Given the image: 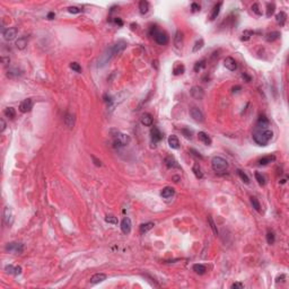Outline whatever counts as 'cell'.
<instances>
[{
	"mask_svg": "<svg viewBox=\"0 0 289 289\" xmlns=\"http://www.w3.org/2000/svg\"><path fill=\"white\" fill-rule=\"evenodd\" d=\"M104 280H106V275L105 273H96L91 278L89 283L91 285H97V283L104 281Z\"/></svg>",
	"mask_w": 289,
	"mask_h": 289,
	"instance_id": "2e32d148",
	"label": "cell"
},
{
	"mask_svg": "<svg viewBox=\"0 0 289 289\" xmlns=\"http://www.w3.org/2000/svg\"><path fill=\"white\" fill-rule=\"evenodd\" d=\"M224 66L226 67L229 71H235V70L237 69V62L235 61L234 58H232V57H227V58H225V60H224Z\"/></svg>",
	"mask_w": 289,
	"mask_h": 289,
	"instance_id": "8fae6325",
	"label": "cell"
},
{
	"mask_svg": "<svg viewBox=\"0 0 289 289\" xmlns=\"http://www.w3.org/2000/svg\"><path fill=\"white\" fill-rule=\"evenodd\" d=\"M230 288H235V289H242L244 288V285L243 283H240V282H235V283H233V285L230 286Z\"/></svg>",
	"mask_w": 289,
	"mask_h": 289,
	"instance_id": "816d5d0a",
	"label": "cell"
},
{
	"mask_svg": "<svg viewBox=\"0 0 289 289\" xmlns=\"http://www.w3.org/2000/svg\"><path fill=\"white\" fill-rule=\"evenodd\" d=\"M193 271L195 272V273H198V275H205V271H207V269H205V267L203 264H200V263H197V264L193 265Z\"/></svg>",
	"mask_w": 289,
	"mask_h": 289,
	"instance_id": "4dcf8cb0",
	"label": "cell"
},
{
	"mask_svg": "<svg viewBox=\"0 0 289 289\" xmlns=\"http://www.w3.org/2000/svg\"><path fill=\"white\" fill-rule=\"evenodd\" d=\"M4 221L6 225L10 226L13 221H14V218H13V210H11L10 207H5L4 209Z\"/></svg>",
	"mask_w": 289,
	"mask_h": 289,
	"instance_id": "ba28073f",
	"label": "cell"
},
{
	"mask_svg": "<svg viewBox=\"0 0 289 289\" xmlns=\"http://www.w3.org/2000/svg\"><path fill=\"white\" fill-rule=\"evenodd\" d=\"M131 226H132V224H131V219H130L129 217H124L123 219H122L121 221V230L123 234H129L130 232H131Z\"/></svg>",
	"mask_w": 289,
	"mask_h": 289,
	"instance_id": "9c48e42d",
	"label": "cell"
},
{
	"mask_svg": "<svg viewBox=\"0 0 289 289\" xmlns=\"http://www.w3.org/2000/svg\"><path fill=\"white\" fill-rule=\"evenodd\" d=\"M190 114L193 118V120H195L197 122H203L205 120V116H203V113H202L198 107H192L190 110Z\"/></svg>",
	"mask_w": 289,
	"mask_h": 289,
	"instance_id": "4fadbf2b",
	"label": "cell"
},
{
	"mask_svg": "<svg viewBox=\"0 0 289 289\" xmlns=\"http://www.w3.org/2000/svg\"><path fill=\"white\" fill-rule=\"evenodd\" d=\"M175 193L174 189L171 188V186H166V188H164L163 190H162V192H160V195L163 197V198L165 199H168L171 198V197H173Z\"/></svg>",
	"mask_w": 289,
	"mask_h": 289,
	"instance_id": "603a6c76",
	"label": "cell"
},
{
	"mask_svg": "<svg viewBox=\"0 0 289 289\" xmlns=\"http://www.w3.org/2000/svg\"><path fill=\"white\" fill-rule=\"evenodd\" d=\"M21 72L18 68H9V69L7 70V76L9 77V78H16V77L21 76Z\"/></svg>",
	"mask_w": 289,
	"mask_h": 289,
	"instance_id": "f1b7e54d",
	"label": "cell"
},
{
	"mask_svg": "<svg viewBox=\"0 0 289 289\" xmlns=\"http://www.w3.org/2000/svg\"><path fill=\"white\" fill-rule=\"evenodd\" d=\"M0 123H1V128H0V131H1V132H4L5 129H6V122H5L4 119H1V120H0Z\"/></svg>",
	"mask_w": 289,
	"mask_h": 289,
	"instance_id": "9f6ffc18",
	"label": "cell"
},
{
	"mask_svg": "<svg viewBox=\"0 0 289 289\" xmlns=\"http://www.w3.org/2000/svg\"><path fill=\"white\" fill-rule=\"evenodd\" d=\"M184 70H185L184 66L182 63H178L174 67V69H173V73H174L175 76H178V75H182V73L184 72Z\"/></svg>",
	"mask_w": 289,
	"mask_h": 289,
	"instance_id": "8d00e7d4",
	"label": "cell"
},
{
	"mask_svg": "<svg viewBox=\"0 0 289 289\" xmlns=\"http://www.w3.org/2000/svg\"><path fill=\"white\" fill-rule=\"evenodd\" d=\"M139 10H140V14L141 15H145V14L148 13V10H149V4H148V1H145V0L140 1L139 2Z\"/></svg>",
	"mask_w": 289,
	"mask_h": 289,
	"instance_id": "83f0119b",
	"label": "cell"
},
{
	"mask_svg": "<svg viewBox=\"0 0 289 289\" xmlns=\"http://www.w3.org/2000/svg\"><path fill=\"white\" fill-rule=\"evenodd\" d=\"M5 271L7 272V273H10V275H15V273H16V267L9 264L5 268Z\"/></svg>",
	"mask_w": 289,
	"mask_h": 289,
	"instance_id": "681fc988",
	"label": "cell"
},
{
	"mask_svg": "<svg viewBox=\"0 0 289 289\" xmlns=\"http://www.w3.org/2000/svg\"><path fill=\"white\" fill-rule=\"evenodd\" d=\"M154 38L156 43H158L159 45H165L168 43V35L165 33V32L162 31H157V33L154 35Z\"/></svg>",
	"mask_w": 289,
	"mask_h": 289,
	"instance_id": "8992f818",
	"label": "cell"
},
{
	"mask_svg": "<svg viewBox=\"0 0 289 289\" xmlns=\"http://www.w3.org/2000/svg\"><path fill=\"white\" fill-rule=\"evenodd\" d=\"M127 45H128L127 42L126 41H123V40H120V41H118L116 43H114L110 49H107L104 53H103V56H102L101 59H100L98 66H101V67L105 66V64H106V63H107L108 61L113 58V57L116 56V54H119V53H121L122 51H124V49L127 48Z\"/></svg>",
	"mask_w": 289,
	"mask_h": 289,
	"instance_id": "6da1fadb",
	"label": "cell"
},
{
	"mask_svg": "<svg viewBox=\"0 0 289 289\" xmlns=\"http://www.w3.org/2000/svg\"><path fill=\"white\" fill-rule=\"evenodd\" d=\"M255 178H256V181H258V183L260 185H264L265 184V178L264 176L261 174V173H259V172H255Z\"/></svg>",
	"mask_w": 289,
	"mask_h": 289,
	"instance_id": "60d3db41",
	"label": "cell"
},
{
	"mask_svg": "<svg viewBox=\"0 0 289 289\" xmlns=\"http://www.w3.org/2000/svg\"><path fill=\"white\" fill-rule=\"evenodd\" d=\"M192 172L194 173V175L198 178H203V172H202L201 167L199 166V164H195L194 166H193V168H192Z\"/></svg>",
	"mask_w": 289,
	"mask_h": 289,
	"instance_id": "e575fe53",
	"label": "cell"
},
{
	"mask_svg": "<svg viewBox=\"0 0 289 289\" xmlns=\"http://www.w3.org/2000/svg\"><path fill=\"white\" fill-rule=\"evenodd\" d=\"M190 93H191L192 97L195 98V100H202L203 96H205V92H203V89H202L201 87H199V86H193V87L191 88Z\"/></svg>",
	"mask_w": 289,
	"mask_h": 289,
	"instance_id": "7c38bea8",
	"label": "cell"
},
{
	"mask_svg": "<svg viewBox=\"0 0 289 289\" xmlns=\"http://www.w3.org/2000/svg\"><path fill=\"white\" fill-rule=\"evenodd\" d=\"M251 9L253 10V13H254V14H256L258 16H261V15H262V10H261V8H260V5H259V4H253V5H252Z\"/></svg>",
	"mask_w": 289,
	"mask_h": 289,
	"instance_id": "f6af8a7d",
	"label": "cell"
},
{
	"mask_svg": "<svg viewBox=\"0 0 289 289\" xmlns=\"http://www.w3.org/2000/svg\"><path fill=\"white\" fill-rule=\"evenodd\" d=\"M105 221L108 224H112V225H118V218L114 216H107L105 218Z\"/></svg>",
	"mask_w": 289,
	"mask_h": 289,
	"instance_id": "bcb514c9",
	"label": "cell"
},
{
	"mask_svg": "<svg viewBox=\"0 0 289 289\" xmlns=\"http://www.w3.org/2000/svg\"><path fill=\"white\" fill-rule=\"evenodd\" d=\"M251 203L252 205H253V208H254L256 211H261V205H260V202H259V200L256 198H254V197H252L251 198Z\"/></svg>",
	"mask_w": 289,
	"mask_h": 289,
	"instance_id": "ab89813d",
	"label": "cell"
},
{
	"mask_svg": "<svg viewBox=\"0 0 289 289\" xmlns=\"http://www.w3.org/2000/svg\"><path fill=\"white\" fill-rule=\"evenodd\" d=\"M114 21H115V24H118V25H120V26H122L123 25V21H121V18H114Z\"/></svg>",
	"mask_w": 289,
	"mask_h": 289,
	"instance_id": "680465c9",
	"label": "cell"
},
{
	"mask_svg": "<svg viewBox=\"0 0 289 289\" xmlns=\"http://www.w3.org/2000/svg\"><path fill=\"white\" fill-rule=\"evenodd\" d=\"M32 107H33V101H32L31 98L24 100V101L19 104V111H21V113H27V112L31 111Z\"/></svg>",
	"mask_w": 289,
	"mask_h": 289,
	"instance_id": "30bf717a",
	"label": "cell"
},
{
	"mask_svg": "<svg viewBox=\"0 0 289 289\" xmlns=\"http://www.w3.org/2000/svg\"><path fill=\"white\" fill-rule=\"evenodd\" d=\"M240 86H235V87H233V92L235 93V92H238V89H240Z\"/></svg>",
	"mask_w": 289,
	"mask_h": 289,
	"instance_id": "6125c7cd",
	"label": "cell"
},
{
	"mask_svg": "<svg viewBox=\"0 0 289 289\" xmlns=\"http://www.w3.org/2000/svg\"><path fill=\"white\" fill-rule=\"evenodd\" d=\"M236 172H237V175L240 176V180H242V181H243L244 183H245V184H250V178H248V176H247V175L245 174V173H244L243 171H240V170H237Z\"/></svg>",
	"mask_w": 289,
	"mask_h": 289,
	"instance_id": "74e56055",
	"label": "cell"
},
{
	"mask_svg": "<svg viewBox=\"0 0 289 289\" xmlns=\"http://www.w3.org/2000/svg\"><path fill=\"white\" fill-rule=\"evenodd\" d=\"M5 250L9 253H16L21 254L24 251V244L23 243H8L5 247Z\"/></svg>",
	"mask_w": 289,
	"mask_h": 289,
	"instance_id": "5b68a950",
	"label": "cell"
},
{
	"mask_svg": "<svg viewBox=\"0 0 289 289\" xmlns=\"http://www.w3.org/2000/svg\"><path fill=\"white\" fill-rule=\"evenodd\" d=\"M203 45H205V41H203L202 38L198 40V41H197V42L194 43L193 48H192V52H193V53L199 52V50H201L202 48H203Z\"/></svg>",
	"mask_w": 289,
	"mask_h": 289,
	"instance_id": "1f68e13d",
	"label": "cell"
},
{
	"mask_svg": "<svg viewBox=\"0 0 289 289\" xmlns=\"http://www.w3.org/2000/svg\"><path fill=\"white\" fill-rule=\"evenodd\" d=\"M130 137L128 136V135H126V133H120L118 132L116 133V136H115V139H114V147H118V148H121V147H124L127 146V145H129L130 143Z\"/></svg>",
	"mask_w": 289,
	"mask_h": 289,
	"instance_id": "277c9868",
	"label": "cell"
},
{
	"mask_svg": "<svg viewBox=\"0 0 289 289\" xmlns=\"http://www.w3.org/2000/svg\"><path fill=\"white\" fill-rule=\"evenodd\" d=\"M190 153L193 154V155H194L197 158H200V159H202V156L200 155V153H198V151H197L195 149H190Z\"/></svg>",
	"mask_w": 289,
	"mask_h": 289,
	"instance_id": "11a10c76",
	"label": "cell"
},
{
	"mask_svg": "<svg viewBox=\"0 0 289 289\" xmlns=\"http://www.w3.org/2000/svg\"><path fill=\"white\" fill-rule=\"evenodd\" d=\"M275 21L280 26H285L286 21H287V15H286L285 11H280L277 16H275Z\"/></svg>",
	"mask_w": 289,
	"mask_h": 289,
	"instance_id": "d4e9b609",
	"label": "cell"
},
{
	"mask_svg": "<svg viewBox=\"0 0 289 289\" xmlns=\"http://www.w3.org/2000/svg\"><path fill=\"white\" fill-rule=\"evenodd\" d=\"M269 127V120L265 118V115H260L256 122V128L259 129H268Z\"/></svg>",
	"mask_w": 289,
	"mask_h": 289,
	"instance_id": "ac0fdd59",
	"label": "cell"
},
{
	"mask_svg": "<svg viewBox=\"0 0 289 289\" xmlns=\"http://www.w3.org/2000/svg\"><path fill=\"white\" fill-rule=\"evenodd\" d=\"M205 67V60H201V61H198V62L195 63L194 66V71L195 72H199L201 69H203Z\"/></svg>",
	"mask_w": 289,
	"mask_h": 289,
	"instance_id": "7bdbcfd3",
	"label": "cell"
},
{
	"mask_svg": "<svg viewBox=\"0 0 289 289\" xmlns=\"http://www.w3.org/2000/svg\"><path fill=\"white\" fill-rule=\"evenodd\" d=\"M242 78H243V79L245 80L246 83H250V81H251V80H252V77L250 76V75H247L246 72L242 73Z\"/></svg>",
	"mask_w": 289,
	"mask_h": 289,
	"instance_id": "f5cc1de1",
	"label": "cell"
},
{
	"mask_svg": "<svg viewBox=\"0 0 289 289\" xmlns=\"http://www.w3.org/2000/svg\"><path fill=\"white\" fill-rule=\"evenodd\" d=\"M4 114L9 119H14L16 116V111L14 107H6L4 111Z\"/></svg>",
	"mask_w": 289,
	"mask_h": 289,
	"instance_id": "d590c367",
	"label": "cell"
},
{
	"mask_svg": "<svg viewBox=\"0 0 289 289\" xmlns=\"http://www.w3.org/2000/svg\"><path fill=\"white\" fill-rule=\"evenodd\" d=\"M208 223H209V225H210V228L213 229V233L217 236V235H218V228H217L216 224H215V221H213V217L211 216L208 217Z\"/></svg>",
	"mask_w": 289,
	"mask_h": 289,
	"instance_id": "f35d334b",
	"label": "cell"
},
{
	"mask_svg": "<svg viewBox=\"0 0 289 289\" xmlns=\"http://www.w3.org/2000/svg\"><path fill=\"white\" fill-rule=\"evenodd\" d=\"M1 62L4 63V64H8V63L10 62V59H9V57H7V58H5V57H1Z\"/></svg>",
	"mask_w": 289,
	"mask_h": 289,
	"instance_id": "6f0895ef",
	"label": "cell"
},
{
	"mask_svg": "<svg viewBox=\"0 0 289 289\" xmlns=\"http://www.w3.org/2000/svg\"><path fill=\"white\" fill-rule=\"evenodd\" d=\"M211 166L215 172H224L226 171L228 167V163L226 159H224L223 157L216 156L211 159Z\"/></svg>",
	"mask_w": 289,
	"mask_h": 289,
	"instance_id": "3957f363",
	"label": "cell"
},
{
	"mask_svg": "<svg viewBox=\"0 0 289 289\" xmlns=\"http://www.w3.org/2000/svg\"><path fill=\"white\" fill-rule=\"evenodd\" d=\"M275 159V156H273V155L264 156V157H262L261 159L259 160V165H261V166H264V165H268L269 163L273 162Z\"/></svg>",
	"mask_w": 289,
	"mask_h": 289,
	"instance_id": "4316f807",
	"label": "cell"
},
{
	"mask_svg": "<svg viewBox=\"0 0 289 289\" xmlns=\"http://www.w3.org/2000/svg\"><path fill=\"white\" fill-rule=\"evenodd\" d=\"M155 226V224L154 223H146V224H143L141 226H140V233L141 234H145L147 233V232H149L153 227Z\"/></svg>",
	"mask_w": 289,
	"mask_h": 289,
	"instance_id": "d6a6232c",
	"label": "cell"
},
{
	"mask_svg": "<svg viewBox=\"0 0 289 289\" xmlns=\"http://www.w3.org/2000/svg\"><path fill=\"white\" fill-rule=\"evenodd\" d=\"M273 132L270 129H259L256 128L253 132V140L260 146H267L268 143L272 139Z\"/></svg>",
	"mask_w": 289,
	"mask_h": 289,
	"instance_id": "7a4b0ae2",
	"label": "cell"
},
{
	"mask_svg": "<svg viewBox=\"0 0 289 289\" xmlns=\"http://www.w3.org/2000/svg\"><path fill=\"white\" fill-rule=\"evenodd\" d=\"M181 132L183 133V136L185 137V138H192V131L190 129H188V128H183V129L181 130Z\"/></svg>",
	"mask_w": 289,
	"mask_h": 289,
	"instance_id": "c3c4849f",
	"label": "cell"
},
{
	"mask_svg": "<svg viewBox=\"0 0 289 289\" xmlns=\"http://www.w3.org/2000/svg\"><path fill=\"white\" fill-rule=\"evenodd\" d=\"M63 122L69 129H72L73 126H75V116L71 113H66L64 118H63Z\"/></svg>",
	"mask_w": 289,
	"mask_h": 289,
	"instance_id": "e0dca14e",
	"label": "cell"
},
{
	"mask_svg": "<svg viewBox=\"0 0 289 289\" xmlns=\"http://www.w3.org/2000/svg\"><path fill=\"white\" fill-rule=\"evenodd\" d=\"M267 8H268V9H267V17H271L275 9V4H268L267 5Z\"/></svg>",
	"mask_w": 289,
	"mask_h": 289,
	"instance_id": "b9f144b4",
	"label": "cell"
},
{
	"mask_svg": "<svg viewBox=\"0 0 289 289\" xmlns=\"http://www.w3.org/2000/svg\"><path fill=\"white\" fill-rule=\"evenodd\" d=\"M183 43V33L181 31H178L174 37V44L176 48H181Z\"/></svg>",
	"mask_w": 289,
	"mask_h": 289,
	"instance_id": "484cf974",
	"label": "cell"
},
{
	"mask_svg": "<svg viewBox=\"0 0 289 289\" xmlns=\"http://www.w3.org/2000/svg\"><path fill=\"white\" fill-rule=\"evenodd\" d=\"M275 233L273 232H268L267 233V242H268V244H273L275 243Z\"/></svg>",
	"mask_w": 289,
	"mask_h": 289,
	"instance_id": "ee69618b",
	"label": "cell"
},
{
	"mask_svg": "<svg viewBox=\"0 0 289 289\" xmlns=\"http://www.w3.org/2000/svg\"><path fill=\"white\" fill-rule=\"evenodd\" d=\"M168 145H170V147L173 148V149H178V148H180V141H178V137L174 136V135H172V136L168 137Z\"/></svg>",
	"mask_w": 289,
	"mask_h": 289,
	"instance_id": "7402d4cb",
	"label": "cell"
},
{
	"mask_svg": "<svg viewBox=\"0 0 289 289\" xmlns=\"http://www.w3.org/2000/svg\"><path fill=\"white\" fill-rule=\"evenodd\" d=\"M68 11H69L70 14H79L80 11H81V9L78 7H75V6H71V7L68 8Z\"/></svg>",
	"mask_w": 289,
	"mask_h": 289,
	"instance_id": "f907efd6",
	"label": "cell"
},
{
	"mask_svg": "<svg viewBox=\"0 0 289 289\" xmlns=\"http://www.w3.org/2000/svg\"><path fill=\"white\" fill-rule=\"evenodd\" d=\"M198 138L200 141H202V143H205V145H207V146H210L211 143H213V141H211V138L205 132H203V131H200V132L198 133Z\"/></svg>",
	"mask_w": 289,
	"mask_h": 289,
	"instance_id": "ffe728a7",
	"label": "cell"
},
{
	"mask_svg": "<svg viewBox=\"0 0 289 289\" xmlns=\"http://www.w3.org/2000/svg\"><path fill=\"white\" fill-rule=\"evenodd\" d=\"M253 35H254V32L251 31V29H246V31L243 32L242 37H240V41H244V42H245V41H248Z\"/></svg>",
	"mask_w": 289,
	"mask_h": 289,
	"instance_id": "836d02e7",
	"label": "cell"
},
{
	"mask_svg": "<svg viewBox=\"0 0 289 289\" xmlns=\"http://www.w3.org/2000/svg\"><path fill=\"white\" fill-rule=\"evenodd\" d=\"M150 135H151V141L154 143H158V141L163 139V133L160 132V130L156 127H154L153 129L150 130Z\"/></svg>",
	"mask_w": 289,
	"mask_h": 289,
	"instance_id": "5bb4252c",
	"label": "cell"
},
{
	"mask_svg": "<svg viewBox=\"0 0 289 289\" xmlns=\"http://www.w3.org/2000/svg\"><path fill=\"white\" fill-rule=\"evenodd\" d=\"M70 68L72 70H75L76 72H80L81 71V67L78 62H71L70 63Z\"/></svg>",
	"mask_w": 289,
	"mask_h": 289,
	"instance_id": "7dc6e473",
	"label": "cell"
},
{
	"mask_svg": "<svg viewBox=\"0 0 289 289\" xmlns=\"http://www.w3.org/2000/svg\"><path fill=\"white\" fill-rule=\"evenodd\" d=\"M92 158H93V160H94V162H95V165H96V166H101L102 164H101V162H100V160H97V159H96V158H95L94 156L92 157Z\"/></svg>",
	"mask_w": 289,
	"mask_h": 289,
	"instance_id": "94428289",
	"label": "cell"
},
{
	"mask_svg": "<svg viewBox=\"0 0 289 289\" xmlns=\"http://www.w3.org/2000/svg\"><path fill=\"white\" fill-rule=\"evenodd\" d=\"M16 46H17L19 50H24L26 46H27V38L23 36V37H19L16 41Z\"/></svg>",
	"mask_w": 289,
	"mask_h": 289,
	"instance_id": "f546056e",
	"label": "cell"
},
{
	"mask_svg": "<svg viewBox=\"0 0 289 289\" xmlns=\"http://www.w3.org/2000/svg\"><path fill=\"white\" fill-rule=\"evenodd\" d=\"M221 6H223V2H218V4H216L213 6V10H211L210 16H209V19L211 21H215V19L218 17V15H219V13H220V9H221Z\"/></svg>",
	"mask_w": 289,
	"mask_h": 289,
	"instance_id": "9a60e30c",
	"label": "cell"
},
{
	"mask_svg": "<svg viewBox=\"0 0 289 289\" xmlns=\"http://www.w3.org/2000/svg\"><path fill=\"white\" fill-rule=\"evenodd\" d=\"M280 32H271V33H268V34L265 35V40H267V42H275V40H278L279 37H280Z\"/></svg>",
	"mask_w": 289,
	"mask_h": 289,
	"instance_id": "cb8c5ba5",
	"label": "cell"
},
{
	"mask_svg": "<svg viewBox=\"0 0 289 289\" xmlns=\"http://www.w3.org/2000/svg\"><path fill=\"white\" fill-rule=\"evenodd\" d=\"M141 124L145 127H150L153 126V116L149 113H145L141 116Z\"/></svg>",
	"mask_w": 289,
	"mask_h": 289,
	"instance_id": "44dd1931",
	"label": "cell"
},
{
	"mask_svg": "<svg viewBox=\"0 0 289 289\" xmlns=\"http://www.w3.org/2000/svg\"><path fill=\"white\" fill-rule=\"evenodd\" d=\"M54 17H56V14H54V13H52V11L48 14V19H53Z\"/></svg>",
	"mask_w": 289,
	"mask_h": 289,
	"instance_id": "91938a15",
	"label": "cell"
},
{
	"mask_svg": "<svg viewBox=\"0 0 289 289\" xmlns=\"http://www.w3.org/2000/svg\"><path fill=\"white\" fill-rule=\"evenodd\" d=\"M191 9L193 13H195V11H200V6H199L198 4H195V2H193V4L191 5Z\"/></svg>",
	"mask_w": 289,
	"mask_h": 289,
	"instance_id": "db71d44e",
	"label": "cell"
},
{
	"mask_svg": "<svg viewBox=\"0 0 289 289\" xmlns=\"http://www.w3.org/2000/svg\"><path fill=\"white\" fill-rule=\"evenodd\" d=\"M2 35H4V38L6 41H13L16 36H17V28L15 27H9L7 29H5L2 32Z\"/></svg>",
	"mask_w": 289,
	"mask_h": 289,
	"instance_id": "52a82bcc",
	"label": "cell"
},
{
	"mask_svg": "<svg viewBox=\"0 0 289 289\" xmlns=\"http://www.w3.org/2000/svg\"><path fill=\"white\" fill-rule=\"evenodd\" d=\"M164 162H165V165H166L168 168H181V166L178 164V162H176V160H175L172 156L166 157Z\"/></svg>",
	"mask_w": 289,
	"mask_h": 289,
	"instance_id": "d6986e66",
	"label": "cell"
}]
</instances>
